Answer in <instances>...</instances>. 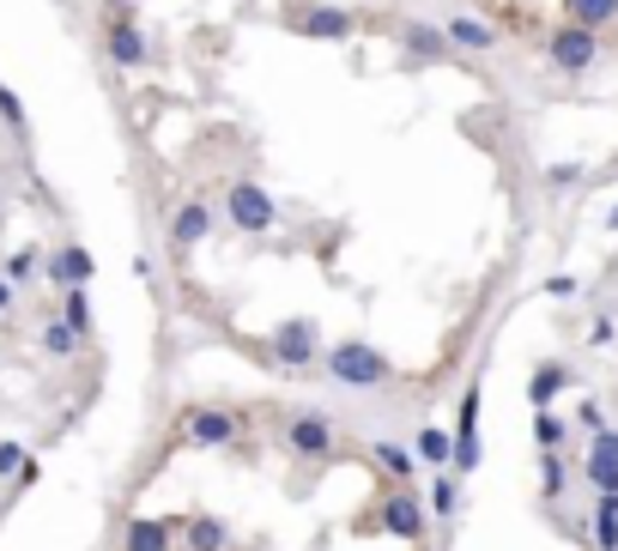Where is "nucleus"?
Returning a JSON list of instances; mask_svg holds the SVG:
<instances>
[{
	"label": "nucleus",
	"mask_w": 618,
	"mask_h": 551,
	"mask_svg": "<svg viewBox=\"0 0 618 551\" xmlns=\"http://www.w3.org/2000/svg\"><path fill=\"white\" fill-rule=\"evenodd\" d=\"M321 370H328L340 388H382V382H394V364L382 357V345H364V340L321 345Z\"/></svg>",
	"instance_id": "f257e3e1"
},
{
	"label": "nucleus",
	"mask_w": 618,
	"mask_h": 551,
	"mask_svg": "<svg viewBox=\"0 0 618 551\" xmlns=\"http://www.w3.org/2000/svg\"><path fill=\"white\" fill-rule=\"evenodd\" d=\"M176 437L188 448H230L243 443V413H230V406H183L176 413Z\"/></svg>",
	"instance_id": "f03ea898"
},
{
	"label": "nucleus",
	"mask_w": 618,
	"mask_h": 551,
	"mask_svg": "<svg viewBox=\"0 0 618 551\" xmlns=\"http://www.w3.org/2000/svg\"><path fill=\"white\" fill-rule=\"evenodd\" d=\"M279 443H286L291 460H303V467H321V460H333V448H340V430H333L328 413H291L286 430H279Z\"/></svg>",
	"instance_id": "7ed1b4c3"
},
{
	"label": "nucleus",
	"mask_w": 618,
	"mask_h": 551,
	"mask_svg": "<svg viewBox=\"0 0 618 551\" xmlns=\"http://www.w3.org/2000/svg\"><path fill=\"white\" fill-rule=\"evenodd\" d=\"M225 219H230V230H243V237H261V230L279 225V200L267 195L261 183H230L225 188Z\"/></svg>",
	"instance_id": "20e7f679"
},
{
	"label": "nucleus",
	"mask_w": 618,
	"mask_h": 551,
	"mask_svg": "<svg viewBox=\"0 0 618 551\" xmlns=\"http://www.w3.org/2000/svg\"><path fill=\"white\" fill-rule=\"evenodd\" d=\"M546 61L558 73H588L600 61V31H588V24H570L564 19L558 31L546 37Z\"/></svg>",
	"instance_id": "39448f33"
},
{
	"label": "nucleus",
	"mask_w": 618,
	"mask_h": 551,
	"mask_svg": "<svg viewBox=\"0 0 618 551\" xmlns=\"http://www.w3.org/2000/svg\"><path fill=\"white\" fill-rule=\"evenodd\" d=\"M321 345H328V340H321V328L309 322V315H291V322L274 328V357L291 370V376L309 370V364H321Z\"/></svg>",
	"instance_id": "423d86ee"
},
{
	"label": "nucleus",
	"mask_w": 618,
	"mask_h": 551,
	"mask_svg": "<svg viewBox=\"0 0 618 551\" xmlns=\"http://www.w3.org/2000/svg\"><path fill=\"white\" fill-rule=\"evenodd\" d=\"M377 521H382L389 540H424V503H419V491H412V485H394V491L382 497Z\"/></svg>",
	"instance_id": "0eeeda50"
},
{
	"label": "nucleus",
	"mask_w": 618,
	"mask_h": 551,
	"mask_svg": "<svg viewBox=\"0 0 618 551\" xmlns=\"http://www.w3.org/2000/svg\"><path fill=\"white\" fill-rule=\"evenodd\" d=\"M206 237H213V200L188 195L183 207L171 212V249H176V254H188V249H200Z\"/></svg>",
	"instance_id": "6e6552de"
},
{
	"label": "nucleus",
	"mask_w": 618,
	"mask_h": 551,
	"mask_svg": "<svg viewBox=\"0 0 618 551\" xmlns=\"http://www.w3.org/2000/svg\"><path fill=\"white\" fill-rule=\"evenodd\" d=\"M103 49H110V61L122 73L146 67V37H140L134 12H110V31H103Z\"/></svg>",
	"instance_id": "1a4fd4ad"
},
{
	"label": "nucleus",
	"mask_w": 618,
	"mask_h": 551,
	"mask_svg": "<svg viewBox=\"0 0 618 551\" xmlns=\"http://www.w3.org/2000/svg\"><path fill=\"white\" fill-rule=\"evenodd\" d=\"M92 273H97V261H92V249H85V242H61L55 254H49L43 261V279L49 285H92Z\"/></svg>",
	"instance_id": "9d476101"
},
{
	"label": "nucleus",
	"mask_w": 618,
	"mask_h": 551,
	"mask_svg": "<svg viewBox=\"0 0 618 551\" xmlns=\"http://www.w3.org/2000/svg\"><path fill=\"white\" fill-rule=\"evenodd\" d=\"M455 472H473L480 467V388L461 394V425H455V455H449Z\"/></svg>",
	"instance_id": "9b49d317"
},
{
	"label": "nucleus",
	"mask_w": 618,
	"mask_h": 551,
	"mask_svg": "<svg viewBox=\"0 0 618 551\" xmlns=\"http://www.w3.org/2000/svg\"><path fill=\"white\" fill-rule=\"evenodd\" d=\"M176 533H183L188 551H230V540H237L230 521L225 516H206V509H195L188 521H176Z\"/></svg>",
	"instance_id": "f8f14e48"
},
{
	"label": "nucleus",
	"mask_w": 618,
	"mask_h": 551,
	"mask_svg": "<svg viewBox=\"0 0 618 551\" xmlns=\"http://www.w3.org/2000/svg\"><path fill=\"white\" fill-rule=\"evenodd\" d=\"M583 472H588V485H595V491H618V430H595Z\"/></svg>",
	"instance_id": "ddd939ff"
},
{
	"label": "nucleus",
	"mask_w": 618,
	"mask_h": 551,
	"mask_svg": "<svg viewBox=\"0 0 618 551\" xmlns=\"http://www.w3.org/2000/svg\"><path fill=\"white\" fill-rule=\"evenodd\" d=\"M298 37H321V43H346L352 37V12H340V7H309L298 12V24H291Z\"/></svg>",
	"instance_id": "4468645a"
},
{
	"label": "nucleus",
	"mask_w": 618,
	"mask_h": 551,
	"mask_svg": "<svg viewBox=\"0 0 618 551\" xmlns=\"http://www.w3.org/2000/svg\"><path fill=\"white\" fill-rule=\"evenodd\" d=\"M122 551H176V521L134 516V521L122 528Z\"/></svg>",
	"instance_id": "2eb2a0df"
},
{
	"label": "nucleus",
	"mask_w": 618,
	"mask_h": 551,
	"mask_svg": "<svg viewBox=\"0 0 618 551\" xmlns=\"http://www.w3.org/2000/svg\"><path fill=\"white\" fill-rule=\"evenodd\" d=\"M449 49H467V55H485V49H497V31L485 19H473V12H455V19L443 24Z\"/></svg>",
	"instance_id": "dca6fc26"
},
{
	"label": "nucleus",
	"mask_w": 618,
	"mask_h": 551,
	"mask_svg": "<svg viewBox=\"0 0 618 551\" xmlns=\"http://www.w3.org/2000/svg\"><path fill=\"white\" fill-rule=\"evenodd\" d=\"M449 455H455V437H449V430H436V425H419V430H412V460H419V467L443 472Z\"/></svg>",
	"instance_id": "f3484780"
},
{
	"label": "nucleus",
	"mask_w": 618,
	"mask_h": 551,
	"mask_svg": "<svg viewBox=\"0 0 618 551\" xmlns=\"http://www.w3.org/2000/svg\"><path fill=\"white\" fill-rule=\"evenodd\" d=\"M37 345H43V357H55V364H68V357H80V333H73L68 322H61V315H49L43 328H37Z\"/></svg>",
	"instance_id": "a211bd4d"
},
{
	"label": "nucleus",
	"mask_w": 618,
	"mask_h": 551,
	"mask_svg": "<svg viewBox=\"0 0 618 551\" xmlns=\"http://www.w3.org/2000/svg\"><path fill=\"white\" fill-rule=\"evenodd\" d=\"M564 388H570V370H564V364H539L534 382H527V401H534V413H546Z\"/></svg>",
	"instance_id": "6ab92c4d"
},
{
	"label": "nucleus",
	"mask_w": 618,
	"mask_h": 551,
	"mask_svg": "<svg viewBox=\"0 0 618 551\" xmlns=\"http://www.w3.org/2000/svg\"><path fill=\"white\" fill-rule=\"evenodd\" d=\"M61 322H68L73 333H80V340H92V285H68L61 291Z\"/></svg>",
	"instance_id": "aec40b11"
},
{
	"label": "nucleus",
	"mask_w": 618,
	"mask_h": 551,
	"mask_svg": "<svg viewBox=\"0 0 618 551\" xmlns=\"http://www.w3.org/2000/svg\"><path fill=\"white\" fill-rule=\"evenodd\" d=\"M401 43H406L419 61H443V55H449V37L436 31V24H419V19L401 24Z\"/></svg>",
	"instance_id": "412c9836"
},
{
	"label": "nucleus",
	"mask_w": 618,
	"mask_h": 551,
	"mask_svg": "<svg viewBox=\"0 0 618 551\" xmlns=\"http://www.w3.org/2000/svg\"><path fill=\"white\" fill-rule=\"evenodd\" d=\"M595 551H618V491H595Z\"/></svg>",
	"instance_id": "4be33fe9"
},
{
	"label": "nucleus",
	"mask_w": 618,
	"mask_h": 551,
	"mask_svg": "<svg viewBox=\"0 0 618 551\" xmlns=\"http://www.w3.org/2000/svg\"><path fill=\"white\" fill-rule=\"evenodd\" d=\"M370 455H377V467L389 472L394 485H406V479H412V467H419V460H412V448H406V443H389V437L370 448Z\"/></svg>",
	"instance_id": "5701e85b"
},
{
	"label": "nucleus",
	"mask_w": 618,
	"mask_h": 551,
	"mask_svg": "<svg viewBox=\"0 0 618 551\" xmlns=\"http://www.w3.org/2000/svg\"><path fill=\"white\" fill-rule=\"evenodd\" d=\"M564 19H570V24H588V31H600V24L618 19V0H564Z\"/></svg>",
	"instance_id": "b1692460"
},
{
	"label": "nucleus",
	"mask_w": 618,
	"mask_h": 551,
	"mask_svg": "<svg viewBox=\"0 0 618 551\" xmlns=\"http://www.w3.org/2000/svg\"><path fill=\"white\" fill-rule=\"evenodd\" d=\"M455 509H461V472H436V485H431V516L436 521H449V516H455Z\"/></svg>",
	"instance_id": "393cba45"
},
{
	"label": "nucleus",
	"mask_w": 618,
	"mask_h": 551,
	"mask_svg": "<svg viewBox=\"0 0 618 551\" xmlns=\"http://www.w3.org/2000/svg\"><path fill=\"white\" fill-rule=\"evenodd\" d=\"M564 437H570V425H564L552 406H546V413H534V443H539V455H558Z\"/></svg>",
	"instance_id": "a878e982"
},
{
	"label": "nucleus",
	"mask_w": 618,
	"mask_h": 551,
	"mask_svg": "<svg viewBox=\"0 0 618 551\" xmlns=\"http://www.w3.org/2000/svg\"><path fill=\"white\" fill-rule=\"evenodd\" d=\"M564 485H570V467H564V455H539V497H546V503H558Z\"/></svg>",
	"instance_id": "bb28decb"
},
{
	"label": "nucleus",
	"mask_w": 618,
	"mask_h": 551,
	"mask_svg": "<svg viewBox=\"0 0 618 551\" xmlns=\"http://www.w3.org/2000/svg\"><path fill=\"white\" fill-rule=\"evenodd\" d=\"M37 267H43V254H37V249H19V254H12L7 267H0V273H7L12 285L24 291V285H31V279H37Z\"/></svg>",
	"instance_id": "cd10ccee"
},
{
	"label": "nucleus",
	"mask_w": 618,
	"mask_h": 551,
	"mask_svg": "<svg viewBox=\"0 0 618 551\" xmlns=\"http://www.w3.org/2000/svg\"><path fill=\"white\" fill-rule=\"evenodd\" d=\"M24 472V443H0V479H19Z\"/></svg>",
	"instance_id": "c85d7f7f"
},
{
	"label": "nucleus",
	"mask_w": 618,
	"mask_h": 551,
	"mask_svg": "<svg viewBox=\"0 0 618 551\" xmlns=\"http://www.w3.org/2000/svg\"><path fill=\"white\" fill-rule=\"evenodd\" d=\"M576 425H583L588 437H595V430H607V413H600V401H583V406H576Z\"/></svg>",
	"instance_id": "c756f323"
},
{
	"label": "nucleus",
	"mask_w": 618,
	"mask_h": 551,
	"mask_svg": "<svg viewBox=\"0 0 618 551\" xmlns=\"http://www.w3.org/2000/svg\"><path fill=\"white\" fill-rule=\"evenodd\" d=\"M0 115H7V122H12V127H24V110H19V97H12V92H7V85H0Z\"/></svg>",
	"instance_id": "7c9ffc66"
},
{
	"label": "nucleus",
	"mask_w": 618,
	"mask_h": 551,
	"mask_svg": "<svg viewBox=\"0 0 618 551\" xmlns=\"http://www.w3.org/2000/svg\"><path fill=\"white\" fill-rule=\"evenodd\" d=\"M12 303H19V285H12L7 273H0V315H12Z\"/></svg>",
	"instance_id": "2f4dec72"
},
{
	"label": "nucleus",
	"mask_w": 618,
	"mask_h": 551,
	"mask_svg": "<svg viewBox=\"0 0 618 551\" xmlns=\"http://www.w3.org/2000/svg\"><path fill=\"white\" fill-rule=\"evenodd\" d=\"M546 291H552V298H570V291H576V279H570V273H558V279H546Z\"/></svg>",
	"instance_id": "473e14b6"
},
{
	"label": "nucleus",
	"mask_w": 618,
	"mask_h": 551,
	"mask_svg": "<svg viewBox=\"0 0 618 551\" xmlns=\"http://www.w3.org/2000/svg\"><path fill=\"white\" fill-rule=\"evenodd\" d=\"M607 225H612V230H618V207H612V212H607Z\"/></svg>",
	"instance_id": "72a5a7b5"
}]
</instances>
